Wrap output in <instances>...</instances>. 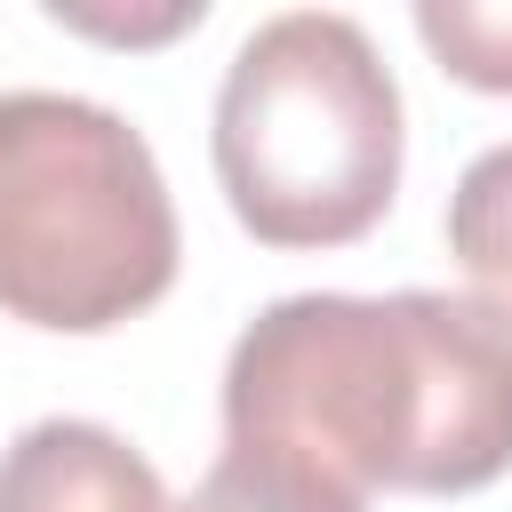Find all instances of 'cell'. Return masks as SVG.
I'll return each instance as SVG.
<instances>
[{
    "instance_id": "1",
    "label": "cell",
    "mask_w": 512,
    "mask_h": 512,
    "mask_svg": "<svg viewBox=\"0 0 512 512\" xmlns=\"http://www.w3.org/2000/svg\"><path fill=\"white\" fill-rule=\"evenodd\" d=\"M224 448L352 496H472L512 472V320L480 296H280L224 360Z\"/></svg>"
},
{
    "instance_id": "2",
    "label": "cell",
    "mask_w": 512,
    "mask_h": 512,
    "mask_svg": "<svg viewBox=\"0 0 512 512\" xmlns=\"http://www.w3.org/2000/svg\"><path fill=\"white\" fill-rule=\"evenodd\" d=\"M216 184L264 248H344L400 192V80L336 8H288L240 40L216 88Z\"/></svg>"
},
{
    "instance_id": "3",
    "label": "cell",
    "mask_w": 512,
    "mask_h": 512,
    "mask_svg": "<svg viewBox=\"0 0 512 512\" xmlns=\"http://www.w3.org/2000/svg\"><path fill=\"white\" fill-rule=\"evenodd\" d=\"M176 200L152 144L88 96H0V312L104 336L176 288Z\"/></svg>"
},
{
    "instance_id": "4",
    "label": "cell",
    "mask_w": 512,
    "mask_h": 512,
    "mask_svg": "<svg viewBox=\"0 0 512 512\" xmlns=\"http://www.w3.org/2000/svg\"><path fill=\"white\" fill-rule=\"evenodd\" d=\"M0 512H176L144 448L88 416H40L0 448Z\"/></svg>"
},
{
    "instance_id": "5",
    "label": "cell",
    "mask_w": 512,
    "mask_h": 512,
    "mask_svg": "<svg viewBox=\"0 0 512 512\" xmlns=\"http://www.w3.org/2000/svg\"><path fill=\"white\" fill-rule=\"evenodd\" d=\"M448 256L464 264L480 304H496L512 320V144H488L456 176V192H448Z\"/></svg>"
},
{
    "instance_id": "6",
    "label": "cell",
    "mask_w": 512,
    "mask_h": 512,
    "mask_svg": "<svg viewBox=\"0 0 512 512\" xmlns=\"http://www.w3.org/2000/svg\"><path fill=\"white\" fill-rule=\"evenodd\" d=\"M176 512H368V496H352L344 480L272 456V448H224L208 464V480L192 488V504Z\"/></svg>"
},
{
    "instance_id": "7",
    "label": "cell",
    "mask_w": 512,
    "mask_h": 512,
    "mask_svg": "<svg viewBox=\"0 0 512 512\" xmlns=\"http://www.w3.org/2000/svg\"><path fill=\"white\" fill-rule=\"evenodd\" d=\"M432 64L480 96H512V0H416Z\"/></svg>"
},
{
    "instance_id": "8",
    "label": "cell",
    "mask_w": 512,
    "mask_h": 512,
    "mask_svg": "<svg viewBox=\"0 0 512 512\" xmlns=\"http://www.w3.org/2000/svg\"><path fill=\"white\" fill-rule=\"evenodd\" d=\"M48 16L64 32H88V40H112V48H160L176 32H192L208 16V0H168V8H88V0H48Z\"/></svg>"
}]
</instances>
